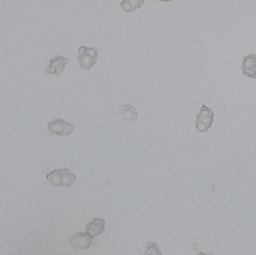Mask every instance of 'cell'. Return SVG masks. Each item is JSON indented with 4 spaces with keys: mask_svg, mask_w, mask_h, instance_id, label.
I'll list each match as a JSON object with an SVG mask.
<instances>
[{
    "mask_svg": "<svg viewBox=\"0 0 256 255\" xmlns=\"http://www.w3.org/2000/svg\"><path fill=\"white\" fill-rule=\"evenodd\" d=\"M48 182L54 187L72 186L76 180V176L70 173L68 169L54 170V171L46 175Z\"/></svg>",
    "mask_w": 256,
    "mask_h": 255,
    "instance_id": "cell-1",
    "label": "cell"
},
{
    "mask_svg": "<svg viewBox=\"0 0 256 255\" xmlns=\"http://www.w3.org/2000/svg\"><path fill=\"white\" fill-rule=\"evenodd\" d=\"M123 120L127 123H134L138 118L136 110L132 105H126L122 106L118 111Z\"/></svg>",
    "mask_w": 256,
    "mask_h": 255,
    "instance_id": "cell-9",
    "label": "cell"
},
{
    "mask_svg": "<svg viewBox=\"0 0 256 255\" xmlns=\"http://www.w3.org/2000/svg\"><path fill=\"white\" fill-rule=\"evenodd\" d=\"M144 255H162V253L160 251L159 246L154 242H148L146 245V249Z\"/></svg>",
    "mask_w": 256,
    "mask_h": 255,
    "instance_id": "cell-11",
    "label": "cell"
},
{
    "mask_svg": "<svg viewBox=\"0 0 256 255\" xmlns=\"http://www.w3.org/2000/svg\"><path fill=\"white\" fill-rule=\"evenodd\" d=\"M48 128L52 134L58 136H67L70 135L73 132L74 126L62 119H56L50 122Z\"/></svg>",
    "mask_w": 256,
    "mask_h": 255,
    "instance_id": "cell-4",
    "label": "cell"
},
{
    "mask_svg": "<svg viewBox=\"0 0 256 255\" xmlns=\"http://www.w3.org/2000/svg\"><path fill=\"white\" fill-rule=\"evenodd\" d=\"M105 230V221L102 218H96L87 224L86 233L92 238H96L102 234Z\"/></svg>",
    "mask_w": 256,
    "mask_h": 255,
    "instance_id": "cell-8",
    "label": "cell"
},
{
    "mask_svg": "<svg viewBox=\"0 0 256 255\" xmlns=\"http://www.w3.org/2000/svg\"><path fill=\"white\" fill-rule=\"evenodd\" d=\"M96 241L87 233H78L70 239V245L76 249H88Z\"/></svg>",
    "mask_w": 256,
    "mask_h": 255,
    "instance_id": "cell-6",
    "label": "cell"
},
{
    "mask_svg": "<svg viewBox=\"0 0 256 255\" xmlns=\"http://www.w3.org/2000/svg\"><path fill=\"white\" fill-rule=\"evenodd\" d=\"M195 255H213L212 254V253H210V254H204V253L203 252H200L198 254H195Z\"/></svg>",
    "mask_w": 256,
    "mask_h": 255,
    "instance_id": "cell-12",
    "label": "cell"
},
{
    "mask_svg": "<svg viewBox=\"0 0 256 255\" xmlns=\"http://www.w3.org/2000/svg\"><path fill=\"white\" fill-rule=\"evenodd\" d=\"M144 3V0H124L120 6L126 12H131L140 9Z\"/></svg>",
    "mask_w": 256,
    "mask_h": 255,
    "instance_id": "cell-10",
    "label": "cell"
},
{
    "mask_svg": "<svg viewBox=\"0 0 256 255\" xmlns=\"http://www.w3.org/2000/svg\"><path fill=\"white\" fill-rule=\"evenodd\" d=\"M242 71L245 76L256 79V55L254 53L244 57L242 65Z\"/></svg>",
    "mask_w": 256,
    "mask_h": 255,
    "instance_id": "cell-7",
    "label": "cell"
},
{
    "mask_svg": "<svg viewBox=\"0 0 256 255\" xmlns=\"http://www.w3.org/2000/svg\"><path fill=\"white\" fill-rule=\"evenodd\" d=\"M79 57L78 62L80 66L84 70H90L93 66L96 64L98 52L96 48H87L86 46H81L78 49Z\"/></svg>",
    "mask_w": 256,
    "mask_h": 255,
    "instance_id": "cell-2",
    "label": "cell"
},
{
    "mask_svg": "<svg viewBox=\"0 0 256 255\" xmlns=\"http://www.w3.org/2000/svg\"><path fill=\"white\" fill-rule=\"evenodd\" d=\"M214 113L206 105L202 106L201 110L196 120V128L198 132L206 133L210 129L213 124Z\"/></svg>",
    "mask_w": 256,
    "mask_h": 255,
    "instance_id": "cell-3",
    "label": "cell"
},
{
    "mask_svg": "<svg viewBox=\"0 0 256 255\" xmlns=\"http://www.w3.org/2000/svg\"><path fill=\"white\" fill-rule=\"evenodd\" d=\"M68 58L56 55L51 59L49 65L46 68V73L49 75H58L64 72L66 65L69 63Z\"/></svg>",
    "mask_w": 256,
    "mask_h": 255,
    "instance_id": "cell-5",
    "label": "cell"
}]
</instances>
